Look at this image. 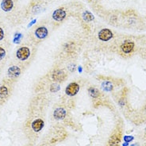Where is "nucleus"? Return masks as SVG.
<instances>
[{"label": "nucleus", "mask_w": 146, "mask_h": 146, "mask_svg": "<svg viewBox=\"0 0 146 146\" xmlns=\"http://www.w3.org/2000/svg\"><path fill=\"white\" fill-rule=\"evenodd\" d=\"M68 75L65 72H64L63 70L56 68L51 73V78L52 80L56 83H61L64 82L67 79Z\"/></svg>", "instance_id": "obj_1"}, {"label": "nucleus", "mask_w": 146, "mask_h": 146, "mask_svg": "<svg viewBox=\"0 0 146 146\" xmlns=\"http://www.w3.org/2000/svg\"><path fill=\"white\" fill-rule=\"evenodd\" d=\"M80 84H77L76 82H73V83H71L68 85V87L66 88L65 92L67 95L68 96H75L76 95L77 93L80 91Z\"/></svg>", "instance_id": "obj_2"}, {"label": "nucleus", "mask_w": 146, "mask_h": 146, "mask_svg": "<svg viewBox=\"0 0 146 146\" xmlns=\"http://www.w3.org/2000/svg\"><path fill=\"white\" fill-rule=\"evenodd\" d=\"M17 58L20 60H26L30 56V50L28 47H22L18 48L16 52Z\"/></svg>", "instance_id": "obj_3"}, {"label": "nucleus", "mask_w": 146, "mask_h": 146, "mask_svg": "<svg viewBox=\"0 0 146 146\" xmlns=\"http://www.w3.org/2000/svg\"><path fill=\"white\" fill-rule=\"evenodd\" d=\"M98 37L102 41H108L113 37V33L109 29H102L98 33Z\"/></svg>", "instance_id": "obj_4"}, {"label": "nucleus", "mask_w": 146, "mask_h": 146, "mask_svg": "<svg viewBox=\"0 0 146 146\" xmlns=\"http://www.w3.org/2000/svg\"><path fill=\"white\" fill-rule=\"evenodd\" d=\"M134 46H135V44H134V42L133 40H125L123 44H121V49L124 53L129 54V53H131L133 52V48H134Z\"/></svg>", "instance_id": "obj_5"}, {"label": "nucleus", "mask_w": 146, "mask_h": 146, "mask_svg": "<svg viewBox=\"0 0 146 146\" xmlns=\"http://www.w3.org/2000/svg\"><path fill=\"white\" fill-rule=\"evenodd\" d=\"M66 11L64 8H59L56 9L52 14V18L56 22H62L63 20L66 18Z\"/></svg>", "instance_id": "obj_6"}, {"label": "nucleus", "mask_w": 146, "mask_h": 146, "mask_svg": "<svg viewBox=\"0 0 146 146\" xmlns=\"http://www.w3.org/2000/svg\"><path fill=\"white\" fill-rule=\"evenodd\" d=\"M48 34V31L46 27L44 26H41V27H38L37 29L35 30V35L37 38L39 39H44Z\"/></svg>", "instance_id": "obj_7"}, {"label": "nucleus", "mask_w": 146, "mask_h": 146, "mask_svg": "<svg viewBox=\"0 0 146 146\" xmlns=\"http://www.w3.org/2000/svg\"><path fill=\"white\" fill-rule=\"evenodd\" d=\"M121 142V133H115L111 136L109 139L110 146H118L119 143Z\"/></svg>", "instance_id": "obj_8"}, {"label": "nucleus", "mask_w": 146, "mask_h": 146, "mask_svg": "<svg viewBox=\"0 0 146 146\" xmlns=\"http://www.w3.org/2000/svg\"><path fill=\"white\" fill-rule=\"evenodd\" d=\"M32 129L34 132H39L40 131L44 125V121L41 118H37L36 120H34L32 123Z\"/></svg>", "instance_id": "obj_9"}, {"label": "nucleus", "mask_w": 146, "mask_h": 146, "mask_svg": "<svg viewBox=\"0 0 146 146\" xmlns=\"http://www.w3.org/2000/svg\"><path fill=\"white\" fill-rule=\"evenodd\" d=\"M21 74V69L18 66H11L8 69V75L11 78H17Z\"/></svg>", "instance_id": "obj_10"}, {"label": "nucleus", "mask_w": 146, "mask_h": 146, "mask_svg": "<svg viewBox=\"0 0 146 146\" xmlns=\"http://www.w3.org/2000/svg\"><path fill=\"white\" fill-rule=\"evenodd\" d=\"M67 115V112L64 108H57L55 110L54 113H53V116L57 120H62Z\"/></svg>", "instance_id": "obj_11"}, {"label": "nucleus", "mask_w": 146, "mask_h": 146, "mask_svg": "<svg viewBox=\"0 0 146 146\" xmlns=\"http://www.w3.org/2000/svg\"><path fill=\"white\" fill-rule=\"evenodd\" d=\"M14 7V3L12 0H3L1 3V7L4 11H10Z\"/></svg>", "instance_id": "obj_12"}, {"label": "nucleus", "mask_w": 146, "mask_h": 146, "mask_svg": "<svg viewBox=\"0 0 146 146\" xmlns=\"http://www.w3.org/2000/svg\"><path fill=\"white\" fill-rule=\"evenodd\" d=\"M88 94L93 99H99L100 96V91L98 88L95 87H91L88 89Z\"/></svg>", "instance_id": "obj_13"}, {"label": "nucleus", "mask_w": 146, "mask_h": 146, "mask_svg": "<svg viewBox=\"0 0 146 146\" xmlns=\"http://www.w3.org/2000/svg\"><path fill=\"white\" fill-rule=\"evenodd\" d=\"M102 88H103V90H104L105 91L109 92V91H111L112 90H113V86L110 81L106 80L105 81V82H103V83L102 84Z\"/></svg>", "instance_id": "obj_14"}, {"label": "nucleus", "mask_w": 146, "mask_h": 146, "mask_svg": "<svg viewBox=\"0 0 146 146\" xmlns=\"http://www.w3.org/2000/svg\"><path fill=\"white\" fill-rule=\"evenodd\" d=\"M9 95V90L6 86H0V99H5Z\"/></svg>", "instance_id": "obj_15"}, {"label": "nucleus", "mask_w": 146, "mask_h": 146, "mask_svg": "<svg viewBox=\"0 0 146 146\" xmlns=\"http://www.w3.org/2000/svg\"><path fill=\"white\" fill-rule=\"evenodd\" d=\"M83 18H84V21H86V22H91L94 19V16L89 11H86L83 15Z\"/></svg>", "instance_id": "obj_16"}, {"label": "nucleus", "mask_w": 146, "mask_h": 146, "mask_svg": "<svg viewBox=\"0 0 146 146\" xmlns=\"http://www.w3.org/2000/svg\"><path fill=\"white\" fill-rule=\"evenodd\" d=\"M60 90V86H59L58 84H52L51 86V88H50V91L52 92H56V91H58Z\"/></svg>", "instance_id": "obj_17"}, {"label": "nucleus", "mask_w": 146, "mask_h": 146, "mask_svg": "<svg viewBox=\"0 0 146 146\" xmlns=\"http://www.w3.org/2000/svg\"><path fill=\"white\" fill-rule=\"evenodd\" d=\"M5 56H6V51H5V49H4L3 48L0 47V60H3L5 57Z\"/></svg>", "instance_id": "obj_18"}, {"label": "nucleus", "mask_w": 146, "mask_h": 146, "mask_svg": "<svg viewBox=\"0 0 146 146\" xmlns=\"http://www.w3.org/2000/svg\"><path fill=\"white\" fill-rule=\"evenodd\" d=\"M21 38H22V34H20V33L16 34V35H15V43H19V42H20V40H21Z\"/></svg>", "instance_id": "obj_19"}, {"label": "nucleus", "mask_w": 146, "mask_h": 146, "mask_svg": "<svg viewBox=\"0 0 146 146\" xmlns=\"http://www.w3.org/2000/svg\"><path fill=\"white\" fill-rule=\"evenodd\" d=\"M133 140V137H132V136H125L124 137V141L126 143L130 142Z\"/></svg>", "instance_id": "obj_20"}, {"label": "nucleus", "mask_w": 146, "mask_h": 146, "mask_svg": "<svg viewBox=\"0 0 146 146\" xmlns=\"http://www.w3.org/2000/svg\"><path fill=\"white\" fill-rule=\"evenodd\" d=\"M4 37V32L2 28H0V40H3Z\"/></svg>", "instance_id": "obj_21"}, {"label": "nucleus", "mask_w": 146, "mask_h": 146, "mask_svg": "<svg viewBox=\"0 0 146 146\" xmlns=\"http://www.w3.org/2000/svg\"><path fill=\"white\" fill-rule=\"evenodd\" d=\"M35 22H36V20H33V22H31V23H30V24H29V25L28 26H32V25H33V23H35Z\"/></svg>", "instance_id": "obj_22"}, {"label": "nucleus", "mask_w": 146, "mask_h": 146, "mask_svg": "<svg viewBox=\"0 0 146 146\" xmlns=\"http://www.w3.org/2000/svg\"><path fill=\"white\" fill-rule=\"evenodd\" d=\"M132 146H138V145H132Z\"/></svg>", "instance_id": "obj_23"}, {"label": "nucleus", "mask_w": 146, "mask_h": 146, "mask_svg": "<svg viewBox=\"0 0 146 146\" xmlns=\"http://www.w3.org/2000/svg\"><path fill=\"white\" fill-rule=\"evenodd\" d=\"M145 130H146V129H145Z\"/></svg>", "instance_id": "obj_24"}]
</instances>
